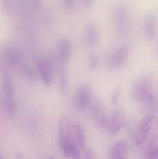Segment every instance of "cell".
Listing matches in <instances>:
<instances>
[{
  "instance_id": "obj_1",
  "label": "cell",
  "mask_w": 158,
  "mask_h": 159,
  "mask_svg": "<svg viewBox=\"0 0 158 159\" xmlns=\"http://www.w3.org/2000/svg\"><path fill=\"white\" fill-rule=\"evenodd\" d=\"M132 96L140 102H150L154 98L153 79L150 75L146 74L135 81L132 88Z\"/></svg>"
},
{
  "instance_id": "obj_2",
  "label": "cell",
  "mask_w": 158,
  "mask_h": 159,
  "mask_svg": "<svg viewBox=\"0 0 158 159\" xmlns=\"http://www.w3.org/2000/svg\"><path fill=\"white\" fill-rule=\"evenodd\" d=\"M91 86L88 83H83L77 88L74 97V107L78 111H83L90 106L91 101Z\"/></svg>"
},
{
  "instance_id": "obj_3",
  "label": "cell",
  "mask_w": 158,
  "mask_h": 159,
  "mask_svg": "<svg viewBox=\"0 0 158 159\" xmlns=\"http://www.w3.org/2000/svg\"><path fill=\"white\" fill-rule=\"evenodd\" d=\"M37 71L40 79L47 86H50L54 79V64L47 57H42L37 61Z\"/></svg>"
},
{
  "instance_id": "obj_4",
  "label": "cell",
  "mask_w": 158,
  "mask_h": 159,
  "mask_svg": "<svg viewBox=\"0 0 158 159\" xmlns=\"http://www.w3.org/2000/svg\"><path fill=\"white\" fill-rule=\"evenodd\" d=\"M114 20L118 34H125L129 26L128 9L124 6H118L114 12Z\"/></svg>"
},
{
  "instance_id": "obj_5",
  "label": "cell",
  "mask_w": 158,
  "mask_h": 159,
  "mask_svg": "<svg viewBox=\"0 0 158 159\" xmlns=\"http://www.w3.org/2000/svg\"><path fill=\"white\" fill-rule=\"evenodd\" d=\"M128 56L129 47L127 45H122L108 55L107 63L111 68H119L126 62Z\"/></svg>"
},
{
  "instance_id": "obj_6",
  "label": "cell",
  "mask_w": 158,
  "mask_h": 159,
  "mask_svg": "<svg viewBox=\"0 0 158 159\" xmlns=\"http://www.w3.org/2000/svg\"><path fill=\"white\" fill-rule=\"evenodd\" d=\"M58 136L60 146L73 141L72 127H71L68 116L64 114L60 116L58 120Z\"/></svg>"
},
{
  "instance_id": "obj_7",
  "label": "cell",
  "mask_w": 158,
  "mask_h": 159,
  "mask_svg": "<svg viewBox=\"0 0 158 159\" xmlns=\"http://www.w3.org/2000/svg\"><path fill=\"white\" fill-rule=\"evenodd\" d=\"M0 71H1L2 86L6 96H14L15 93V84L13 79L5 62L0 60Z\"/></svg>"
},
{
  "instance_id": "obj_8",
  "label": "cell",
  "mask_w": 158,
  "mask_h": 159,
  "mask_svg": "<svg viewBox=\"0 0 158 159\" xmlns=\"http://www.w3.org/2000/svg\"><path fill=\"white\" fill-rule=\"evenodd\" d=\"M91 115L94 122L101 129H105L108 117L105 110L100 101H95L91 107Z\"/></svg>"
},
{
  "instance_id": "obj_9",
  "label": "cell",
  "mask_w": 158,
  "mask_h": 159,
  "mask_svg": "<svg viewBox=\"0 0 158 159\" xmlns=\"http://www.w3.org/2000/svg\"><path fill=\"white\" fill-rule=\"evenodd\" d=\"M123 124V116L120 112L116 110L111 115L109 118H108L105 129L107 130L108 134L115 136V135H117L120 131Z\"/></svg>"
},
{
  "instance_id": "obj_10",
  "label": "cell",
  "mask_w": 158,
  "mask_h": 159,
  "mask_svg": "<svg viewBox=\"0 0 158 159\" xmlns=\"http://www.w3.org/2000/svg\"><path fill=\"white\" fill-rule=\"evenodd\" d=\"M156 30V18L154 14H149L145 18L143 26V36L147 40H152Z\"/></svg>"
},
{
  "instance_id": "obj_11",
  "label": "cell",
  "mask_w": 158,
  "mask_h": 159,
  "mask_svg": "<svg viewBox=\"0 0 158 159\" xmlns=\"http://www.w3.org/2000/svg\"><path fill=\"white\" fill-rule=\"evenodd\" d=\"M84 38L89 47H94L98 44L99 39V30L95 23L89 22L86 25L84 32Z\"/></svg>"
},
{
  "instance_id": "obj_12",
  "label": "cell",
  "mask_w": 158,
  "mask_h": 159,
  "mask_svg": "<svg viewBox=\"0 0 158 159\" xmlns=\"http://www.w3.org/2000/svg\"><path fill=\"white\" fill-rule=\"evenodd\" d=\"M72 50L73 47L71 42L68 39H62L59 43L58 48H57L60 61L66 63L71 57Z\"/></svg>"
},
{
  "instance_id": "obj_13",
  "label": "cell",
  "mask_w": 158,
  "mask_h": 159,
  "mask_svg": "<svg viewBox=\"0 0 158 159\" xmlns=\"http://www.w3.org/2000/svg\"><path fill=\"white\" fill-rule=\"evenodd\" d=\"M62 152L66 158L69 159H80L81 152L80 148L74 143V141L66 143L60 146Z\"/></svg>"
},
{
  "instance_id": "obj_14",
  "label": "cell",
  "mask_w": 158,
  "mask_h": 159,
  "mask_svg": "<svg viewBox=\"0 0 158 159\" xmlns=\"http://www.w3.org/2000/svg\"><path fill=\"white\" fill-rule=\"evenodd\" d=\"M112 155L115 159H127L128 158V146L125 141H119L113 145Z\"/></svg>"
},
{
  "instance_id": "obj_15",
  "label": "cell",
  "mask_w": 158,
  "mask_h": 159,
  "mask_svg": "<svg viewBox=\"0 0 158 159\" xmlns=\"http://www.w3.org/2000/svg\"><path fill=\"white\" fill-rule=\"evenodd\" d=\"M72 139L79 148L85 145V133L83 127L80 124H75L72 127Z\"/></svg>"
},
{
  "instance_id": "obj_16",
  "label": "cell",
  "mask_w": 158,
  "mask_h": 159,
  "mask_svg": "<svg viewBox=\"0 0 158 159\" xmlns=\"http://www.w3.org/2000/svg\"><path fill=\"white\" fill-rule=\"evenodd\" d=\"M3 109L9 116H14L16 113V102L12 96H6L3 97Z\"/></svg>"
},
{
  "instance_id": "obj_17",
  "label": "cell",
  "mask_w": 158,
  "mask_h": 159,
  "mask_svg": "<svg viewBox=\"0 0 158 159\" xmlns=\"http://www.w3.org/2000/svg\"><path fill=\"white\" fill-rule=\"evenodd\" d=\"M153 120V116H151V115H148V116H144L142 119V120L140 121V123H139L137 131L139 132V133L148 136L150 129H151Z\"/></svg>"
},
{
  "instance_id": "obj_18",
  "label": "cell",
  "mask_w": 158,
  "mask_h": 159,
  "mask_svg": "<svg viewBox=\"0 0 158 159\" xmlns=\"http://www.w3.org/2000/svg\"><path fill=\"white\" fill-rule=\"evenodd\" d=\"M60 65L58 68L59 80H60V86L62 92L65 93L68 86V75H67V70L65 63L60 61Z\"/></svg>"
},
{
  "instance_id": "obj_19",
  "label": "cell",
  "mask_w": 158,
  "mask_h": 159,
  "mask_svg": "<svg viewBox=\"0 0 158 159\" xmlns=\"http://www.w3.org/2000/svg\"><path fill=\"white\" fill-rule=\"evenodd\" d=\"M153 140V142L150 144L145 153L146 159H158V144Z\"/></svg>"
},
{
  "instance_id": "obj_20",
  "label": "cell",
  "mask_w": 158,
  "mask_h": 159,
  "mask_svg": "<svg viewBox=\"0 0 158 159\" xmlns=\"http://www.w3.org/2000/svg\"><path fill=\"white\" fill-rule=\"evenodd\" d=\"M20 71H21V74L23 75V78L25 79H26V81H35V72L29 66H27L26 65H24L20 68Z\"/></svg>"
},
{
  "instance_id": "obj_21",
  "label": "cell",
  "mask_w": 158,
  "mask_h": 159,
  "mask_svg": "<svg viewBox=\"0 0 158 159\" xmlns=\"http://www.w3.org/2000/svg\"><path fill=\"white\" fill-rule=\"evenodd\" d=\"M99 64V57L96 54L92 53L90 54L89 60H88V67L91 70H95L98 68Z\"/></svg>"
},
{
  "instance_id": "obj_22",
  "label": "cell",
  "mask_w": 158,
  "mask_h": 159,
  "mask_svg": "<svg viewBox=\"0 0 158 159\" xmlns=\"http://www.w3.org/2000/svg\"><path fill=\"white\" fill-rule=\"evenodd\" d=\"M120 95H121V88L119 86L116 87L111 96V101L113 104L117 103L118 101H119V97H120Z\"/></svg>"
},
{
  "instance_id": "obj_23",
  "label": "cell",
  "mask_w": 158,
  "mask_h": 159,
  "mask_svg": "<svg viewBox=\"0 0 158 159\" xmlns=\"http://www.w3.org/2000/svg\"><path fill=\"white\" fill-rule=\"evenodd\" d=\"M147 135H144L142 134L139 133V132H136V137H135V141H136V144H137L138 146H140L142 145L143 144L146 142L147 139Z\"/></svg>"
},
{
  "instance_id": "obj_24",
  "label": "cell",
  "mask_w": 158,
  "mask_h": 159,
  "mask_svg": "<svg viewBox=\"0 0 158 159\" xmlns=\"http://www.w3.org/2000/svg\"><path fill=\"white\" fill-rule=\"evenodd\" d=\"M85 159H98L95 152L92 149H87L85 154Z\"/></svg>"
},
{
  "instance_id": "obj_25",
  "label": "cell",
  "mask_w": 158,
  "mask_h": 159,
  "mask_svg": "<svg viewBox=\"0 0 158 159\" xmlns=\"http://www.w3.org/2000/svg\"><path fill=\"white\" fill-rule=\"evenodd\" d=\"M62 4L64 5L66 9H72L76 4V2L74 0H64L62 2Z\"/></svg>"
},
{
  "instance_id": "obj_26",
  "label": "cell",
  "mask_w": 158,
  "mask_h": 159,
  "mask_svg": "<svg viewBox=\"0 0 158 159\" xmlns=\"http://www.w3.org/2000/svg\"><path fill=\"white\" fill-rule=\"evenodd\" d=\"M0 159H3V158H2V157L1 156V155H0Z\"/></svg>"
},
{
  "instance_id": "obj_27",
  "label": "cell",
  "mask_w": 158,
  "mask_h": 159,
  "mask_svg": "<svg viewBox=\"0 0 158 159\" xmlns=\"http://www.w3.org/2000/svg\"><path fill=\"white\" fill-rule=\"evenodd\" d=\"M50 159H54V158H50Z\"/></svg>"
}]
</instances>
